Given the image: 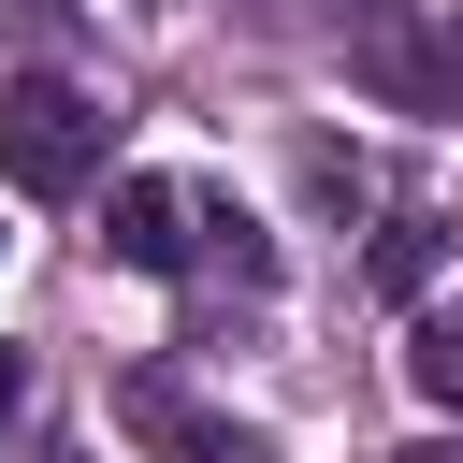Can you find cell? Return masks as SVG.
Instances as JSON below:
<instances>
[{
  "instance_id": "6",
  "label": "cell",
  "mask_w": 463,
  "mask_h": 463,
  "mask_svg": "<svg viewBox=\"0 0 463 463\" xmlns=\"http://www.w3.org/2000/svg\"><path fill=\"white\" fill-rule=\"evenodd\" d=\"M420 275H434V232H420V217H405V232H391V246H376V289H420Z\"/></svg>"
},
{
  "instance_id": "8",
  "label": "cell",
  "mask_w": 463,
  "mask_h": 463,
  "mask_svg": "<svg viewBox=\"0 0 463 463\" xmlns=\"http://www.w3.org/2000/svg\"><path fill=\"white\" fill-rule=\"evenodd\" d=\"M391 463H463V449H449V434H434V449H391Z\"/></svg>"
},
{
  "instance_id": "4",
  "label": "cell",
  "mask_w": 463,
  "mask_h": 463,
  "mask_svg": "<svg viewBox=\"0 0 463 463\" xmlns=\"http://www.w3.org/2000/svg\"><path fill=\"white\" fill-rule=\"evenodd\" d=\"M362 72H376L391 101H449V87H463V58H434V43H420V29L391 14V0L362 14Z\"/></svg>"
},
{
  "instance_id": "1",
  "label": "cell",
  "mask_w": 463,
  "mask_h": 463,
  "mask_svg": "<svg viewBox=\"0 0 463 463\" xmlns=\"http://www.w3.org/2000/svg\"><path fill=\"white\" fill-rule=\"evenodd\" d=\"M101 145H116V116H101L72 72H14V87H0V174H14L29 203H72V188L101 174Z\"/></svg>"
},
{
  "instance_id": "7",
  "label": "cell",
  "mask_w": 463,
  "mask_h": 463,
  "mask_svg": "<svg viewBox=\"0 0 463 463\" xmlns=\"http://www.w3.org/2000/svg\"><path fill=\"white\" fill-rule=\"evenodd\" d=\"M14 405H29V362H14V347H0V420H14Z\"/></svg>"
},
{
  "instance_id": "2",
  "label": "cell",
  "mask_w": 463,
  "mask_h": 463,
  "mask_svg": "<svg viewBox=\"0 0 463 463\" xmlns=\"http://www.w3.org/2000/svg\"><path fill=\"white\" fill-rule=\"evenodd\" d=\"M116 420H130V434H145L159 463H275V449H260L246 420H217V405H188L174 376H130V391H116Z\"/></svg>"
},
{
  "instance_id": "3",
  "label": "cell",
  "mask_w": 463,
  "mask_h": 463,
  "mask_svg": "<svg viewBox=\"0 0 463 463\" xmlns=\"http://www.w3.org/2000/svg\"><path fill=\"white\" fill-rule=\"evenodd\" d=\"M116 260L130 275H188L203 260V203L174 174H116Z\"/></svg>"
},
{
  "instance_id": "5",
  "label": "cell",
  "mask_w": 463,
  "mask_h": 463,
  "mask_svg": "<svg viewBox=\"0 0 463 463\" xmlns=\"http://www.w3.org/2000/svg\"><path fill=\"white\" fill-rule=\"evenodd\" d=\"M405 376H420V405H463V304H434L405 333Z\"/></svg>"
}]
</instances>
